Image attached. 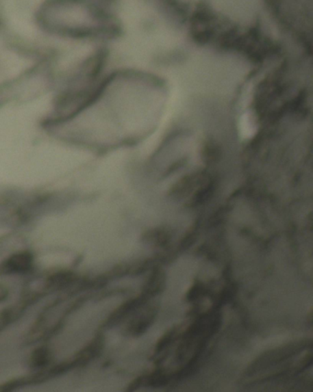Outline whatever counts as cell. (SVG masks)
I'll use <instances>...</instances> for the list:
<instances>
[{
	"mask_svg": "<svg viewBox=\"0 0 313 392\" xmlns=\"http://www.w3.org/2000/svg\"><path fill=\"white\" fill-rule=\"evenodd\" d=\"M75 274L72 272H61L55 273L47 278L45 287L48 289H60L72 285L75 280Z\"/></svg>",
	"mask_w": 313,
	"mask_h": 392,
	"instance_id": "cell-6",
	"label": "cell"
},
{
	"mask_svg": "<svg viewBox=\"0 0 313 392\" xmlns=\"http://www.w3.org/2000/svg\"><path fill=\"white\" fill-rule=\"evenodd\" d=\"M166 273L161 267H155L151 273L149 278L142 288V294L148 298H152L160 294L166 285Z\"/></svg>",
	"mask_w": 313,
	"mask_h": 392,
	"instance_id": "cell-5",
	"label": "cell"
},
{
	"mask_svg": "<svg viewBox=\"0 0 313 392\" xmlns=\"http://www.w3.org/2000/svg\"><path fill=\"white\" fill-rule=\"evenodd\" d=\"M34 258L29 251H21L5 259L0 265L3 274H25L34 269Z\"/></svg>",
	"mask_w": 313,
	"mask_h": 392,
	"instance_id": "cell-2",
	"label": "cell"
},
{
	"mask_svg": "<svg viewBox=\"0 0 313 392\" xmlns=\"http://www.w3.org/2000/svg\"><path fill=\"white\" fill-rule=\"evenodd\" d=\"M148 300H149L148 297L141 293L138 297H136V298L131 299L124 302L123 304L118 307L117 309L110 315V317L107 319V321L105 322L104 326L112 327L116 326V324H118L121 321H123L124 318L127 317L129 313H131L132 311L145 304Z\"/></svg>",
	"mask_w": 313,
	"mask_h": 392,
	"instance_id": "cell-4",
	"label": "cell"
},
{
	"mask_svg": "<svg viewBox=\"0 0 313 392\" xmlns=\"http://www.w3.org/2000/svg\"><path fill=\"white\" fill-rule=\"evenodd\" d=\"M178 335V328L177 326L173 327L172 329L168 330L161 337L160 339L158 340V344H156L155 347V355L161 353L162 351L166 350V348L168 347L170 344L173 342V340L175 339V337H177Z\"/></svg>",
	"mask_w": 313,
	"mask_h": 392,
	"instance_id": "cell-10",
	"label": "cell"
},
{
	"mask_svg": "<svg viewBox=\"0 0 313 392\" xmlns=\"http://www.w3.org/2000/svg\"><path fill=\"white\" fill-rule=\"evenodd\" d=\"M145 380V375L140 376V377L136 378L128 387V391H134L138 389L140 387L144 385Z\"/></svg>",
	"mask_w": 313,
	"mask_h": 392,
	"instance_id": "cell-12",
	"label": "cell"
},
{
	"mask_svg": "<svg viewBox=\"0 0 313 392\" xmlns=\"http://www.w3.org/2000/svg\"><path fill=\"white\" fill-rule=\"evenodd\" d=\"M168 380L169 375L164 369H158L150 375H145V383L148 387L158 388V387L166 385Z\"/></svg>",
	"mask_w": 313,
	"mask_h": 392,
	"instance_id": "cell-9",
	"label": "cell"
},
{
	"mask_svg": "<svg viewBox=\"0 0 313 392\" xmlns=\"http://www.w3.org/2000/svg\"><path fill=\"white\" fill-rule=\"evenodd\" d=\"M206 293V287H205L203 283L201 282H195V283L191 286L190 290H188L186 299H187L188 302L197 301V300L201 298V297L203 296Z\"/></svg>",
	"mask_w": 313,
	"mask_h": 392,
	"instance_id": "cell-11",
	"label": "cell"
},
{
	"mask_svg": "<svg viewBox=\"0 0 313 392\" xmlns=\"http://www.w3.org/2000/svg\"><path fill=\"white\" fill-rule=\"evenodd\" d=\"M170 239V235L166 231L155 229V231H148L144 234V240L145 242L150 243L158 247H164Z\"/></svg>",
	"mask_w": 313,
	"mask_h": 392,
	"instance_id": "cell-8",
	"label": "cell"
},
{
	"mask_svg": "<svg viewBox=\"0 0 313 392\" xmlns=\"http://www.w3.org/2000/svg\"><path fill=\"white\" fill-rule=\"evenodd\" d=\"M50 350L47 348L40 347L34 351L31 356V365L32 367H47L51 362Z\"/></svg>",
	"mask_w": 313,
	"mask_h": 392,
	"instance_id": "cell-7",
	"label": "cell"
},
{
	"mask_svg": "<svg viewBox=\"0 0 313 392\" xmlns=\"http://www.w3.org/2000/svg\"><path fill=\"white\" fill-rule=\"evenodd\" d=\"M308 342H309L308 340H303V341L291 343V344L275 348L273 350L267 351L253 362L247 370L248 376L253 375L256 372L281 363V362L298 355L301 351L306 350Z\"/></svg>",
	"mask_w": 313,
	"mask_h": 392,
	"instance_id": "cell-1",
	"label": "cell"
},
{
	"mask_svg": "<svg viewBox=\"0 0 313 392\" xmlns=\"http://www.w3.org/2000/svg\"><path fill=\"white\" fill-rule=\"evenodd\" d=\"M158 313V307L155 305H150V306L145 308V310L142 311L136 318H134L127 327V334L134 337H141L152 326Z\"/></svg>",
	"mask_w": 313,
	"mask_h": 392,
	"instance_id": "cell-3",
	"label": "cell"
}]
</instances>
